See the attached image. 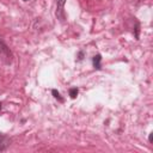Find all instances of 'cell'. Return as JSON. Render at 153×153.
I'll return each mask as SVG.
<instances>
[{"instance_id":"obj_1","label":"cell","mask_w":153,"mask_h":153,"mask_svg":"<svg viewBox=\"0 0 153 153\" xmlns=\"http://www.w3.org/2000/svg\"><path fill=\"white\" fill-rule=\"evenodd\" d=\"M66 4V0H57V7H56V17L60 19V22H65V12H63V6Z\"/></svg>"},{"instance_id":"obj_2","label":"cell","mask_w":153,"mask_h":153,"mask_svg":"<svg viewBox=\"0 0 153 153\" xmlns=\"http://www.w3.org/2000/svg\"><path fill=\"white\" fill-rule=\"evenodd\" d=\"M10 145H11V139L7 135L0 133V152L6 151Z\"/></svg>"},{"instance_id":"obj_3","label":"cell","mask_w":153,"mask_h":153,"mask_svg":"<svg viewBox=\"0 0 153 153\" xmlns=\"http://www.w3.org/2000/svg\"><path fill=\"white\" fill-rule=\"evenodd\" d=\"M102 56H100V54H97V55H94L93 56V59H92V65H93V67H94V69H100L102 68Z\"/></svg>"},{"instance_id":"obj_4","label":"cell","mask_w":153,"mask_h":153,"mask_svg":"<svg viewBox=\"0 0 153 153\" xmlns=\"http://www.w3.org/2000/svg\"><path fill=\"white\" fill-rule=\"evenodd\" d=\"M0 51L1 53H4V54H6V55H10L11 54V51H10V49H8V47L6 45V43L0 38Z\"/></svg>"},{"instance_id":"obj_5","label":"cell","mask_w":153,"mask_h":153,"mask_svg":"<svg viewBox=\"0 0 153 153\" xmlns=\"http://www.w3.org/2000/svg\"><path fill=\"white\" fill-rule=\"evenodd\" d=\"M51 93H53V96H54L55 99H57L60 103H63V98L61 97V94H60L59 91H56V90H51Z\"/></svg>"},{"instance_id":"obj_6","label":"cell","mask_w":153,"mask_h":153,"mask_svg":"<svg viewBox=\"0 0 153 153\" xmlns=\"http://www.w3.org/2000/svg\"><path fill=\"white\" fill-rule=\"evenodd\" d=\"M69 96H71V98H75L76 96H78V88L76 87H72L71 90H69Z\"/></svg>"},{"instance_id":"obj_7","label":"cell","mask_w":153,"mask_h":153,"mask_svg":"<svg viewBox=\"0 0 153 153\" xmlns=\"http://www.w3.org/2000/svg\"><path fill=\"white\" fill-rule=\"evenodd\" d=\"M82 56H84V51H80V53H79V60H82V59H84Z\"/></svg>"},{"instance_id":"obj_8","label":"cell","mask_w":153,"mask_h":153,"mask_svg":"<svg viewBox=\"0 0 153 153\" xmlns=\"http://www.w3.org/2000/svg\"><path fill=\"white\" fill-rule=\"evenodd\" d=\"M0 109H1V103H0Z\"/></svg>"},{"instance_id":"obj_9","label":"cell","mask_w":153,"mask_h":153,"mask_svg":"<svg viewBox=\"0 0 153 153\" xmlns=\"http://www.w3.org/2000/svg\"><path fill=\"white\" fill-rule=\"evenodd\" d=\"M23 1H27V0H23Z\"/></svg>"}]
</instances>
